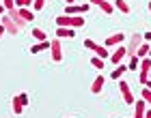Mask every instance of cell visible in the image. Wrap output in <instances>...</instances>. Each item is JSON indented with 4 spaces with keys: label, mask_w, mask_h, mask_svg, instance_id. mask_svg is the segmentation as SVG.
Returning a JSON list of instances; mask_svg holds the SVG:
<instances>
[{
    "label": "cell",
    "mask_w": 151,
    "mask_h": 118,
    "mask_svg": "<svg viewBox=\"0 0 151 118\" xmlns=\"http://www.w3.org/2000/svg\"><path fill=\"white\" fill-rule=\"evenodd\" d=\"M4 13H6V9H4V4L0 2V15H4Z\"/></svg>",
    "instance_id": "d6a6232c"
},
{
    "label": "cell",
    "mask_w": 151,
    "mask_h": 118,
    "mask_svg": "<svg viewBox=\"0 0 151 118\" xmlns=\"http://www.w3.org/2000/svg\"><path fill=\"white\" fill-rule=\"evenodd\" d=\"M145 86H147V88H149V90H151V80H149V82H147V84H145Z\"/></svg>",
    "instance_id": "e575fe53"
},
{
    "label": "cell",
    "mask_w": 151,
    "mask_h": 118,
    "mask_svg": "<svg viewBox=\"0 0 151 118\" xmlns=\"http://www.w3.org/2000/svg\"><path fill=\"white\" fill-rule=\"evenodd\" d=\"M19 101H22V105H26V103H28V95L22 92V95H19Z\"/></svg>",
    "instance_id": "f1b7e54d"
},
{
    "label": "cell",
    "mask_w": 151,
    "mask_h": 118,
    "mask_svg": "<svg viewBox=\"0 0 151 118\" xmlns=\"http://www.w3.org/2000/svg\"><path fill=\"white\" fill-rule=\"evenodd\" d=\"M140 67V58L138 56H129V65H127V71H136Z\"/></svg>",
    "instance_id": "ac0fdd59"
},
{
    "label": "cell",
    "mask_w": 151,
    "mask_h": 118,
    "mask_svg": "<svg viewBox=\"0 0 151 118\" xmlns=\"http://www.w3.org/2000/svg\"><path fill=\"white\" fill-rule=\"evenodd\" d=\"M56 37L58 39H73L76 37V30L69 28V26H56Z\"/></svg>",
    "instance_id": "9c48e42d"
},
{
    "label": "cell",
    "mask_w": 151,
    "mask_h": 118,
    "mask_svg": "<svg viewBox=\"0 0 151 118\" xmlns=\"http://www.w3.org/2000/svg\"><path fill=\"white\" fill-rule=\"evenodd\" d=\"M145 112H147V101L140 97L138 101H134V118H145Z\"/></svg>",
    "instance_id": "52a82bcc"
},
{
    "label": "cell",
    "mask_w": 151,
    "mask_h": 118,
    "mask_svg": "<svg viewBox=\"0 0 151 118\" xmlns=\"http://www.w3.org/2000/svg\"><path fill=\"white\" fill-rule=\"evenodd\" d=\"M0 24H2V15H0Z\"/></svg>",
    "instance_id": "74e56055"
},
{
    "label": "cell",
    "mask_w": 151,
    "mask_h": 118,
    "mask_svg": "<svg viewBox=\"0 0 151 118\" xmlns=\"http://www.w3.org/2000/svg\"><path fill=\"white\" fill-rule=\"evenodd\" d=\"M2 4H4V9H6V11H11V9H15V6H17V4H15V0H2Z\"/></svg>",
    "instance_id": "d4e9b609"
},
{
    "label": "cell",
    "mask_w": 151,
    "mask_h": 118,
    "mask_svg": "<svg viewBox=\"0 0 151 118\" xmlns=\"http://www.w3.org/2000/svg\"><path fill=\"white\" fill-rule=\"evenodd\" d=\"M149 58H151V52H149Z\"/></svg>",
    "instance_id": "ab89813d"
},
{
    "label": "cell",
    "mask_w": 151,
    "mask_h": 118,
    "mask_svg": "<svg viewBox=\"0 0 151 118\" xmlns=\"http://www.w3.org/2000/svg\"><path fill=\"white\" fill-rule=\"evenodd\" d=\"M82 6V13H88V9H91V2H84V4H80Z\"/></svg>",
    "instance_id": "f546056e"
},
{
    "label": "cell",
    "mask_w": 151,
    "mask_h": 118,
    "mask_svg": "<svg viewBox=\"0 0 151 118\" xmlns=\"http://www.w3.org/2000/svg\"><path fill=\"white\" fill-rule=\"evenodd\" d=\"M30 34H32V37H35L37 41H47V34L41 30V28H32V32H30Z\"/></svg>",
    "instance_id": "44dd1931"
},
{
    "label": "cell",
    "mask_w": 151,
    "mask_h": 118,
    "mask_svg": "<svg viewBox=\"0 0 151 118\" xmlns=\"http://www.w3.org/2000/svg\"><path fill=\"white\" fill-rule=\"evenodd\" d=\"M65 2H67V4H76V2H73V0H65Z\"/></svg>",
    "instance_id": "d590c367"
},
{
    "label": "cell",
    "mask_w": 151,
    "mask_h": 118,
    "mask_svg": "<svg viewBox=\"0 0 151 118\" xmlns=\"http://www.w3.org/2000/svg\"><path fill=\"white\" fill-rule=\"evenodd\" d=\"M123 41H125V34L123 32L110 34V37H106V47H116V45H121Z\"/></svg>",
    "instance_id": "ba28073f"
},
{
    "label": "cell",
    "mask_w": 151,
    "mask_h": 118,
    "mask_svg": "<svg viewBox=\"0 0 151 118\" xmlns=\"http://www.w3.org/2000/svg\"><path fill=\"white\" fill-rule=\"evenodd\" d=\"M149 52H151V47H149V43L145 41V43H142V45L138 47V52H136V56H138V58L142 60V58H147V56H149Z\"/></svg>",
    "instance_id": "2e32d148"
},
{
    "label": "cell",
    "mask_w": 151,
    "mask_h": 118,
    "mask_svg": "<svg viewBox=\"0 0 151 118\" xmlns=\"http://www.w3.org/2000/svg\"><path fill=\"white\" fill-rule=\"evenodd\" d=\"M140 97H142V99L147 101V105H151V90H149L147 86H145V88L140 90Z\"/></svg>",
    "instance_id": "cb8c5ba5"
},
{
    "label": "cell",
    "mask_w": 151,
    "mask_h": 118,
    "mask_svg": "<svg viewBox=\"0 0 151 118\" xmlns=\"http://www.w3.org/2000/svg\"><path fill=\"white\" fill-rule=\"evenodd\" d=\"M0 2H2V0H0Z\"/></svg>",
    "instance_id": "60d3db41"
},
{
    "label": "cell",
    "mask_w": 151,
    "mask_h": 118,
    "mask_svg": "<svg viewBox=\"0 0 151 118\" xmlns=\"http://www.w3.org/2000/svg\"><path fill=\"white\" fill-rule=\"evenodd\" d=\"M91 65H93L95 69H104V67H106V62H104V58L95 56V58H91Z\"/></svg>",
    "instance_id": "603a6c76"
},
{
    "label": "cell",
    "mask_w": 151,
    "mask_h": 118,
    "mask_svg": "<svg viewBox=\"0 0 151 118\" xmlns=\"http://www.w3.org/2000/svg\"><path fill=\"white\" fill-rule=\"evenodd\" d=\"M2 34H6V28H4L2 24H0V39H2Z\"/></svg>",
    "instance_id": "1f68e13d"
},
{
    "label": "cell",
    "mask_w": 151,
    "mask_h": 118,
    "mask_svg": "<svg viewBox=\"0 0 151 118\" xmlns=\"http://www.w3.org/2000/svg\"><path fill=\"white\" fill-rule=\"evenodd\" d=\"M17 11H19V17H22V19H24L26 24L35 19V11H30L28 6H22V9H19V6H17Z\"/></svg>",
    "instance_id": "8fae6325"
},
{
    "label": "cell",
    "mask_w": 151,
    "mask_h": 118,
    "mask_svg": "<svg viewBox=\"0 0 151 118\" xmlns=\"http://www.w3.org/2000/svg\"><path fill=\"white\" fill-rule=\"evenodd\" d=\"M149 80H151V71H149Z\"/></svg>",
    "instance_id": "f35d334b"
},
{
    "label": "cell",
    "mask_w": 151,
    "mask_h": 118,
    "mask_svg": "<svg viewBox=\"0 0 151 118\" xmlns=\"http://www.w3.org/2000/svg\"><path fill=\"white\" fill-rule=\"evenodd\" d=\"M145 43V37L138 32H134V34H129V41H127V56H136V52H138V47Z\"/></svg>",
    "instance_id": "6da1fadb"
},
{
    "label": "cell",
    "mask_w": 151,
    "mask_h": 118,
    "mask_svg": "<svg viewBox=\"0 0 151 118\" xmlns=\"http://www.w3.org/2000/svg\"><path fill=\"white\" fill-rule=\"evenodd\" d=\"M119 90L123 95V101H125L127 105H132V103H134V92H132V88H129V84L125 80H119Z\"/></svg>",
    "instance_id": "277c9868"
},
{
    "label": "cell",
    "mask_w": 151,
    "mask_h": 118,
    "mask_svg": "<svg viewBox=\"0 0 151 118\" xmlns=\"http://www.w3.org/2000/svg\"><path fill=\"white\" fill-rule=\"evenodd\" d=\"M145 118H151V109H147V112H145Z\"/></svg>",
    "instance_id": "836d02e7"
},
{
    "label": "cell",
    "mask_w": 151,
    "mask_h": 118,
    "mask_svg": "<svg viewBox=\"0 0 151 118\" xmlns=\"http://www.w3.org/2000/svg\"><path fill=\"white\" fill-rule=\"evenodd\" d=\"M22 109H24V105H22V101H19V95H15V97H13V112L22 114Z\"/></svg>",
    "instance_id": "d6986e66"
},
{
    "label": "cell",
    "mask_w": 151,
    "mask_h": 118,
    "mask_svg": "<svg viewBox=\"0 0 151 118\" xmlns=\"http://www.w3.org/2000/svg\"><path fill=\"white\" fill-rule=\"evenodd\" d=\"M125 71H127V67H125V65H116V69L112 71V80L119 82V80L123 77V73H125Z\"/></svg>",
    "instance_id": "e0dca14e"
},
{
    "label": "cell",
    "mask_w": 151,
    "mask_h": 118,
    "mask_svg": "<svg viewBox=\"0 0 151 118\" xmlns=\"http://www.w3.org/2000/svg\"><path fill=\"white\" fill-rule=\"evenodd\" d=\"M91 4H97L101 11L106 13V15H110V13L114 11V4H110V0H88Z\"/></svg>",
    "instance_id": "30bf717a"
},
{
    "label": "cell",
    "mask_w": 151,
    "mask_h": 118,
    "mask_svg": "<svg viewBox=\"0 0 151 118\" xmlns=\"http://www.w3.org/2000/svg\"><path fill=\"white\" fill-rule=\"evenodd\" d=\"M50 52H52V60H54V62H60V60H63V47H60V39H58V37L52 41Z\"/></svg>",
    "instance_id": "5b68a950"
},
{
    "label": "cell",
    "mask_w": 151,
    "mask_h": 118,
    "mask_svg": "<svg viewBox=\"0 0 151 118\" xmlns=\"http://www.w3.org/2000/svg\"><path fill=\"white\" fill-rule=\"evenodd\" d=\"M56 26H69V28H73V17L71 15H58L56 17Z\"/></svg>",
    "instance_id": "4fadbf2b"
},
{
    "label": "cell",
    "mask_w": 151,
    "mask_h": 118,
    "mask_svg": "<svg viewBox=\"0 0 151 118\" xmlns=\"http://www.w3.org/2000/svg\"><path fill=\"white\" fill-rule=\"evenodd\" d=\"M142 37H145V41H147V43H151V30H149V32H145Z\"/></svg>",
    "instance_id": "4dcf8cb0"
},
{
    "label": "cell",
    "mask_w": 151,
    "mask_h": 118,
    "mask_svg": "<svg viewBox=\"0 0 151 118\" xmlns=\"http://www.w3.org/2000/svg\"><path fill=\"white\" fill-rule=\"evenodd\" d=\"M69 118H71V116H69Z\"/></svg>",
    "instance_id": "b9f144b4"
},
{
    "label": "cell",
    "mask_w": 151,
    "mask_h": 118,
    "mask_svg": "<svg viewBox=\"0 0 151 118\" xmlns=\"http://www.w3.org/2000/svg\"><path fill=\"white\" fill-rule=\"evenodd\" d=\"M147 9H149V13H151V2H149V6H147Z\"/></svg>",
    "instance_id": "8d00e7d4"
},
{
    "label": "cell",
    "mask_w": 151,
    "mask_h": 118,
    "mask_svg": "<svg viewBox=\"0 0 151 118\" xmlns=\"http://www.w3.org/2000/svg\"><path fill=\"white\" fill-rule=\"evenodd\" d=\"M32 2H35V0H15V4L19 9H22V6H32Z\"/></svg>",
    "instance_id": "484cf974"
},
{
    "label": "cell",
    "mask_w": 151,
    "mask_h": 118,
    "mask_svg": "<svg viewBox=\"0 0 151 118\" xmlns=\"http://www.w3.org/2000/svg\"><path fill=\"white\" fill-rule=\"evenodd\" d=\"M149 71H151V58L147 56L140 60V73H149Z\"/></svg>",
    "instance_id": "ffe728a7"
},
{
    "label": "cell",
    "mask_w": 151,
    "mask_h": 118,
    "mask_svg": "<svg viewBox=\"0 0 151 118\" xmlns=\"http://www.w3.org/2000/svg\"><path fill=\"white\" fill-rule=\"evenodd\" d=\"M147 82H149V73H140V84H142V86H145V84H147Z\"/></svg>",
    "instance_id": "83f0119b"
},
{
    "label": "cell",
    "mask_w": 151,
    "mask_h": 118,
    "mask_svg": "<svg viewBox=\"0 0 151 118\" xmlns=\"http://www.w3.org/2000/svg\"><path fill=\"white\" fill-rule=\"evenodd\" d=\"M65 13H67V15H84V13H82V6H80V4H67Z\"/></svg>",
    "instance_id": "9a60e30c"
},
{
    "label": "cell",
    "mask_w": 151,
    "mask_h": 118,
    "mask_svg": "<svg viewBox=\"0 0 151 118\" xmlns=\"http://www.w3.org/2000/svg\"><path fill=\"white\" fill-rule=\"evenodd\" d=\"M43 4H45V0H35V2H32V11H41Z\"/></svg>",
    "instance_id": "4316f807"
},
{
    "label": "cell",
    "mask_w": 151,
    "mask_h": 118,
    "mask_svg": "<svg viewBox=\"0 0 151 118\" xmlns=\"http://www.w3.org/2000/svg\"><path fill=\"white\" fill-rule=\"evenodd\" d=\"M84 47H86V50H91V52H95V56H99V58H110V54H108L106 50H108V47L106 45H99V43H95V41L93 39H86L84 41Z\"/></svg>",
    "instance_id": "7a4b0ae2"
},
{
    "label": "cell",
    "mask_w": 151,
    "mask_h": 118,
    "mask_svg": "<svg viewBox=\"0 0 151 118\" xmlns=\"http://www.w3.org/2000/svg\"><path fill=\"white\" fill-rule=\"evenodd\" d=\"M50 45H52V41H37V43L30 47V54H39L43 50H50Z\"/></svg>",
    "instance_id": "7c38bea8"
},
{
    "label": "cell",
    "mask_w": 151,
    "mask_h": 118,
    "mask_svg": "<svg viewBox=\"0 0 151 118\" xmlns=\"http://www.w3.org/2000/svg\"><path fill=\"white\" fill-rule=\"evenodd\" d=\"M125 56H127V47L125 45H116L114 54H110V62H112V65H121Z\"/></svg>",
    "instance_id": "8992f818"
},
{
    "label": "cell",
    "mask_w": 151,
    "mask_h": 118,
    "mask_svg": "<svg viewBox=\"0 0 151 118\" xmlns=\"http://www.w3.org/2000/svg\"><path fill=\"white\" fill-rule=\"evenodd\" d=\"M2 26L6 28V34H17L19 30H22V28L17 26V22L9 15V13H4V15H2Z\"/></svg>",
    "instance_id": "3957f363"
},
{
    "label": "cell",
    "mask_w": 151,
    "mask_h": 118,
    "mask_svg": "<svg viewBox=\"0 0 151 118\" xmlns=\"http://www.w3.org/2000/svg\"><path fill=\"white\" fill-rule=\"evenodd\" d=\"M104 84H106V77L104 75H99V77H95V82H93V86H91V92H101V88H104Z\"/></svg>",
    "instance_id": "5bb4252c"
},
{
    "label": "cell",
    "mask_w": 151,
    "mask_h": 118,
    "mask_svg": "<svg viewBox=\"0 0 151 118\" xmlns=\"http://www.w3.org/2000/svg\"><path fill=\"white\" fill-rule=\"evenodd\" d=\"M114 6H116L121 13H129V4L125 2V0H114Z\"/></svg>",
    "instance_id": "7402d4cb"
}]
</instances>
